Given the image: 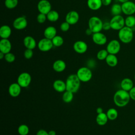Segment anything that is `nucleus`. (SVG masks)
Returning a JSON list of instances; mask_svg holds the SVG:
<instances>
[{
    "mask_svg": "<svg viewBox=\"0 0 135 135\" xmlns=\"http://www.w3.org/2000/svg\"><path fill=\"white\" fill-rule=\"evenodd\" d=\"M5 5L8 9L15 8L18 4V0H5Z\"/></svg>",
    "mask_w": 135,
    "mask_h": 135,
    "instance_id": "nucleus-35",
    "label": "nucleus"
},
{
    "mask_svg": "<svg viewBox=\"0 0 135 135\" xmlns=\"http://www.w3.org/2000/svg\"><path fill=\"white\" fill-rule=\"evenodd\" d=\"M102 5L104 6H109L111 4L112 0H101Z\"/></svg>",
    "mask_w": 135,
    "mask_h": 135,
    "instance_id": "nucleus-43",
    "label": "nucleus"
},
{
    "mask_svg": "<svg viewBox=\"0 0 135 135\" xmlns=\"http://www.w3.org/2000/svg\"><path fill=\"white\" fill-rule=\"evenodd\" d=\"M103 22L99 17L92 16L89 20L88 26L93 33L100 32L103 30Z\"/></svg>",
    "mask_w": 135,
    "mask_h": 135,
    "instance_id": "nucleus-5",
    "label": "nucleus"
},
{
    "mask_svg": "<svg viewBox=\"0 0 135 135\" xmlns=\"http://www.w3.org/2000/svg\"><path fill=\"white\" fill-rule=\"evenodd\" d=\"M33 56V50L26 49L24 52V56L26 59H30Z\"/></svg>",
    "mask_w": 135,
    "mask_h": 135,
    "instance_id": "nucleus-38",
    "label": "nucleus"
},
{
    "mask_svg": "<svg viewBox=\"0 0 135 135\" xmlns=\"http://www.w3.org/2000/svg\"><path fill=\"white\" fill-rule=\"evenodd\" d=\"M79 20V14L75 11H71L65 16V21L70 25H74Z\"/></svg>",
    "mask_w": 135,
    "mask_h": 135,
    "instance_id": "nucleus-14",
    "label": "nucleus"
},
{
    "mask_svg": "<svg viewBox=\"0 0 135 135\" xmlns=\"http://www.w3.org/2000/svg\"><path fill=\"white\" fill-rule=\"evenodd\" d=\"M105 62L110 67H115L118 63V60L115 54H109L105 59Z\"/></svg>",
    "mask_w": 135,
    "mask_h": 135,
    "instance_id": "nucleus-25",
    "label": "nucleus"
},
{
    "mask_svg": "<svg viewBox=\"0 0 135 135\" xmlns=\"http://www.w3.org/2000/svg\"><path fill=\"white\" fill-rule=\"evenodd\" d=\"M51 40L53 46L55 47H60L62 46L64 43L63 38L60 35H56Z\"/></svg>",
    "mask_w": 135,
    "mask_h": 135,
    "instance_id": "nucleus-32",
    "label": "nucleus"
},
{
    "mask_svg": "<svg viewBox=\"0 0 135 135\" xmlns=\"http://www.w3.org/2000/svg\"><path fill=\"white\" fill-rule=\"evenodd\" d=\"M66 90L74 93L78 91L80 88L81 81L76 74H72L67 78L66 81Z\"/></svg>",
    "mask_w": 135,
    "mask_h": 135,
    "instance_id": "nucleus-2",
    "label": "nucleus"
},
{
    "mask_svg": "<svg viewBox=\"0 0 135 135\" xmlns=\"http://www.w3.org/2000/svg\"><path fill=\"white\" fill-rule=\"evenodd\" d=\"M131 100L129 92L120 89L117 90L113 95V102L118 107L126 106Z\"/></svg>",
    "mask_w": 135,
    "mask_h": 135,
    "instance_id": "nucleus-1",
    "label": "nucleus"
},
{
    "mask_svg": "<svg viewBox=\"0 0 135 135\" xmlns=\"http://www.w3.org/2000/svg\"><path fill=\"white\" fill-rule=\"evenodd\" d=\"M32 81V78L30 74L28 72H22L18 75L17 79V83L22 88L28 87Z\"/></svg>",
    "mask_w": 135,
    "mask_h": 135,
    "instance_id": "nucleus-7",
    "label": "nucleus"
},
{
    "mask_svg": "<svg viewBox=\"0 0 135 135\" xmlns=\"http://www.w3.org/2000/svg\"><path fill=\"white\" fill-rule=\"evenodd\" d=\"M48 132L49 135H56V132L54 130H50Z\"/></svg>",
    "mask_w": 135,
    "mask_h": 135,
    "instance_id": "nucleus-46",
    "label": "nucleus"
},
{
    "mask_svg": "<svg viewBox=\"0 0 135 135\" xmlns=\"http://www.w3.org/2000/svg\"><path fill=\"white\" fill-rule=\"evenodd\" d=\"M77 76L82 82H87L92 78V72L90 68L86 66L80 68L76 73Z\"/></svg>",
    "mask_w": 135,
    "mask_h": 135,
    "instance_id": "nucleus-4",
    "label": "nucleus"
},
{
    "mask_svg": "<svg viewBox=\"0 0 135 135\" xmlns=\"http://www.w3.org/2000/svg\"><path fill=\"white\" fill-rule=\"evenodd\" d=\"M37 46L41 51L47 52L51 50L54 46L51 40L44 37L39 41Z\"/></svg>",
    "mask_w": 135,
    "mask_h": 135,
    "instance_id": "nucleus-9",
    "label": "nucleus"
},
{
    "mask_svg": "<svg viewBox=\"0 0 135 135\" xmlns=\"http://www.w3.org/2000/svg\"><path fill=\"white\" fill-rule=\"evenodd\" d=\"M118 38L123 43H130L133 38V30L131 28L124 26L118 31Z\"/></svg>",
    "mask_w": 135,
    "mask_h": 135,
    "instance_id": "nucleus-3",
    "label": "nucleus"
},
{
    "mask_svg": "<svg viewBox=\"0 0 135 135\" xmlns=\"http://www.w3.org/2000/svg\"><path fill=\"white\" fill-rule=\"evenodd\" d=\"M121 49V44L120 42L117 40H112L110 41L107 45L106 50L109 54H118Z\"/></svg>",
    "mask_w": 135,
    "mask_h": 135,
    "instance_id": "nucleus-8",
    "label": "nucleus"
},
{
    "mask_svg": "<svg viewBox=\"0 0 135 135\" xmlns=\"http://www.w3.org/2000/svg\"><path fill=\"white\" fill-rule=\"evenodd\" d=\"M108 54L109 53L106 49H102L98 52L97 54V57L99 60H104Z\"/></svg>",
    "mask_w": 135,
    "mask_h": 135,
    "instance_id": "nucleus-34",
    "label": "nucleus"
},
{
    "mask_svg": "<svg viewBox=\"0 0 135 135\" xmlns=\"http://www.w3.org/2000/svg\"><path fill=\"white\" fill-rule=\"evenodd\" d=\"M108 118L106 113L102 112L101 113L98 114L97 116L96 117V122L99 126H103L107 124L108 121Z\"/></svg>",
    "mask_w": 135,
    "mask_h": 135,
    "instance_id": "nucleus-26",
    "label": "nucleus"
},
{
    "mask_svg": "<svg viewBox=\"0 0 135 135\" xmlns=\"http://www.w3.org/2000/svg\"><path fill=\"white\" fill-rule=\"evenodd\" d=\"M36 20H37V21L38 23H39L40 24L44 23L47 20L46 15L40 13L37 16Z\"/></svg>",
    "mask_w": 135,
    "mask_h": 135,
    "instance_id": "nucleus-37",
    "label": "nucleus"
},
{
    "mask_svg": "<svg viewBox=\"0 0 135 135\" xmlns=\"http://www.w3.org/2000/svg\"><path fill=\"white\" fill-rule=\"evenodd\" d=\"M87 5L90 9L97 11L103 5L101 0H88Z\"/></svg>",
    "mask_w": 135,
    "mask_h": 135,
    "instance_id": "nucleus-23",
    "label": "nucleus"
},
{
    "mask_svg": "<svg viewBox=\"0 0 135 135\" xmlns=\"http://www.w3.org/2000/svg\"><path fill=\"white\" fill-rule=\"evenodd\" d=\"M56 29L55 27L50 26L47 27L44 31V36L45 38L52 40L56 35Z\"/></svg>",
    "mask_w": 135,
    "mask_h": 135,
    "instance_id": "nucleus-22",
    "label": "nucleus"
},
{
    "mask_svg": "<svg viewBox=\"0 0 135 135\" xmlns=\"http://www.w3.org/2000/svg\"><path fill=\"white\" fill-rule=\"evenodd\" d=\"M111 29L115 31H119L125 26V19L121 15L113 16L110 21Z\"/></svg>",
    "mask_w": 135,
    "mask_h": 135,
    "instance_id": "nucleus-6",
    "label": "nucleus"
},
{
    "mask_svg": "<svg viewBox=\"0 0 135 135\" xmlns=\"http://www.w3.org/2000/svg\"><path fill=\"white\" fill-rule=\"evenodd\" d=\"M47 20L51 22H56L59 18V13L55 10L50 11L47 14Z\"/></svg>",
    "mask_w": 135,
    "mask_h": 135,
    "instance_id": "nucleus-27",
    "label": "nucleus"
},
{
    "mask_svg": "<svg viewBox=\"0 0 135 135\" xmlns=\"http://www.w3.org/2000/svg\"><path fill=\"white\" fill-rule=\"evenodd\" d=\"M53 89L57 92H64L66 90L65 82L62 80H56L53 83Z\"/></svg>",
    "mask_w": 135,
    "mask_h": 135,
    "instance_id": "nucleus-18",
    "label": "nucleus"
},
{
    "mask_svg": "<svg viewBox=\"0 0 135 135\" xmlns=\"http://www.w3.org/2000/svg\"><path fill=\"white\" fill-rule=\"evenodd\" d=\"M66 63L62 60H57L53 63L52 68L54 71L56 72H62L66 68Z\"/></svg>",
    "mask_w": 135,
    "mask_h": 135,
    "instance_id": "nucleus-21",
    "label": "nucleus"
},
{
    "mask_svg": "<svg viewBox=\"0 0 135 135\" xmlns=\"http://www.w3.org/2000/svg\"><path fill=\"white\" fill-rule=\"evenodd\" d=\"M12 33L11 27L7 25H2L0 28V37L2 38H8Z\"/></svg>",
    "mask_w": 135,
    "mask_h": 135,
    "instance_id": "nucleus-24",
    "label": "nucleus"
},
{
    "mask_svg": "<svg viewBox=\"0 0 135 135\" xmlns=\"http://www.w3.org/2000/svg\"><path fill=\"white\" fill-rule=\"evenodd\" d=\"M4 59L8 63H12L15 60V56L13 53L9 52L5 54Z\"/></svg>",
    "mask_w": 135,
    "mask_h": 135,
    "instance_id": "nucleus-36",
    "label": "nucleus"
},
{
    "mask_svg": "<svg viewBox=\"0 0 135 135\" xmlns=\"http://www.w3.org/2000/svg\"><path fill=\"white\" fill-rule=\"evenodd\" d=\"M129 93L131 100L135 101V86H134L129 91Z\"/></svg>",
    "mask_w": 135,
    "mask_h": 135,
    "instance_id": "nucleus-40",
    "label": "nucleus"
},
{
    "mask_svg": "<svg viewBox=\"0 0 135 135\" xmlns=\"http://www.w3.org/2000/svg\"><path fill=\"white\" fill-rule=\"evenodd\" d=\"M122 12L126 15H132L135 13V3L129 1L121 4Z\"/></svg>",
    "mask_w": 135,
    "mask_h": 135,
    "instance_id": "nucleus-10",
    "label": "nucleus"
},
{
    "mask_svg": "<svg viewBox=\"0 0 135 135\" xmlns=\"http://www.w3.org/2000/svg\"><path fill=\"white\" fill-rule=\"evenodd\" d=\"M102 29L105 31H108L110 29H111L110 22H105L103 23Z\"/></svg>",
    "mask_w": 135,
    "mask_h": 135,
    "instance_id": "nucleus-41",
    "label": "nucleus"
},
{
    "mask_svg": "<svg viewBox=\"0 0 135 135\" xmlns=\"http://www.w3.org/2000/svg\"><path fill=\"white\" fill-rule=\"evenodd\" d=\"M96 111H97V113L98 114H99V113H101L102 112H103V109L101 107H98L97 109H96Z\"/></svg>",
    "mask_w": 135,
    "mask_h": 135,
    "instance_id": "nucleus-45",
    "label": "nucleus"
},
{
    "mask_svg": "<svg viewBox=\"0 0 135 135\" xmlns=\"http://www.w3.org/2000/svg\"><path fill=\"white\" fill-rule=\"evenodd\" d=\"M23 44L26 49L33 50L36 46V42L31 36H26L23 39Z\"/></svg>",
    "mask_w": 135,
    "mask_h": 135,
    "instance_id": "nucleus-19",
    "label": "nucleus"
},
{
    "mask_svg": "<svg viewBox=\"0 0 135 135\" xmlns=\"http://www.w3.org/2000/svg\"><path fill=\"white\" fill-rule=\"evenodd\" d=\"M134 81H135V74H134Z\"/></svg>",
    "mask_w": 135,
    "mask_h": 135,
    "instance_id": "nucleus-49",
    "label": "nucleus"
},
{
    "mask_svg": "<svg viewBox=\"0 0 135 135\" xmlns=\"http://www.w3.org/2000/svg\"><path fill=\"white\" fill-rule=\"evenodd\" d=\"M14 28L17 30H22L25 28L27 25V21L24 16L17 17L13 23Z\"/></svg>",
    "mask_w": 135,
    "mask_h": 135,
    "instance_id": "nucleus-12",
    "label": "nucleus"
},
{
    "mask_svg": "<svg viewBox=\"0 0 135 135\" xmlns=\"http://www.w3.org/2000/svg\"><path fill=\"white\" fill-rule=\"evenodd\" d=\"M70 25H71L70 24L65 21L62 23L60 25V29L62 32H66L69 30Z\"/></svg>",
    "mask_w": 135,
    "mask_h": 135,
    "instance_id": "nucleus-39",
    "label": "nucleus"
},
{
    "mask_svg": "<svg viewBox=\"0 0 135 135\" xmlns=\"http://www.w3.org/2000/svg\"><path fill=\"white\" fill-rule=\"evenodd\" d=\"M73 99V93L71 91L66 90L63 92L62 95V100L63 101L66 103H70Z\"/></svg>",
    "mask_w": 135,
    "mask_h": 135,
    "instance_id": "nucleus-31",
    "label": "nucleus"
},
{
    "mask_svg": "<svg viewBox=\"0 0 135 135\" xmlns=\"http://www.w3.org/2000/svg\"><path fill=\"white\" fill-rule=\"evenodd\" d=\"M119 2H120V3H124V2H127V1H130V0H118Z\"/></svg>",
    "mask_w": 135,
    "mask_h": 135,
    "instance_id": "nucleus-48",
    "label": "nucleus"
},
{
    "mask_svg": "<svg viewBox=\"0 0 135 135\" xmlns=\"http://www.w3.org/2000/svg\"><path fill=\"white\" fill-rule=\"evenodd\" d=\"M36 135H49V132L44 129H40L37 132Z\"/></svg>",
    "mask_w": 135,
    "mask_h": 135,
    "instance_id": "nucleus-42",
    "label": "nucleus"
},
{
    "mask_svg": "<svg viewBox=\"0 0 135 135\" xmlns=\"http://www.w3.org/2000/svg\"><path fill=\"white\" fill-rule=\"evenodd\" d=\"M4 56H5V54L3 53V52H0V59H3V58H4Z\"/></svg>",
    "mask_w": 135,
    "mask_h": 135,
    "instance_id": "nucleus-47",
    "label": "nucleus"
},
{
    "mask_svg": "<svg viewBox=\"0 0 135 135\" xmlns=\"http://www.w3.org/2000/svg\"><path fill=\"white\" fill-rule=\"evenodd\" d=\"M22 87L17 83V82H14L10 84L8 87V92L9 94L13 98L19 96L21 92Z\"/></svg>",
    "mask_w": 135,
    "mask_h": 135,
    "instance_id": "nucleus-16",
    "label": "nucleus"
},
{
    "mask_svg": "<svg viewBox=\"0 0 135 135\" xmlns=\"http://www.w3.org/2000/svg\"><path fill=\"white\" fill-rule=\"evenodd\" d=\"M111 13L113 16L121 15V13H122L121 5L118 3L113 4L111 7Z\"/></svg>",
    "mask_w": 135,
    "mask_h": 135,
    "instance_id": "nucleus-29",
    "label": "nucleus"
},
{
    "mask_svg": "<svg viewBox=\"0 0 135 135\" xmlns=\"http://www.w3.org/2000/svg\"><path fill=\"white\" fill-rule=\"evenodd\" d=\"M17 131L20 135H27L30 132V129L26 124H22L19 126Z\"/></svg>",
    "mask_w": 135,
    "mask_h": 135,
    "instance_id": "nucleus-33",
    "label": "nucleus"
},
{
    "mask_svg": "<svg viewBox=\"0 0 135 135\" xmlns=\"http://www.w3.org/2000/svg\"><path fill=\"white\" fill-rule=\"evenodd\" d=\"M93 42L99 45H104L107 42V37L105 34L100 32L94 33L92 34Z\"/></svg>",
    "mask_w": 135,
    "mask_h": 135,
    "instance_id": "nucleus-13",
    "label": "nucleus"
},
{
    "mask_svg": "<svg viewBox=\"0 0 135 135\" xmlns=\"http://www.w3.org/2000/svg\"><path fill=\"white\" fill-rule=\"evenodd\" d=\"M125 26L133 30L135 27V16L133 15L127 16L125 18Z\"/></svg>",
    "mask_w": 135,
    "mask_h": 135,
    "instance_id": "nucleus-30",
    "label": "nucleus"
},
{
    "mask_svg": "<svg viewBox=\"0 0 135 135\" xmlns=\"http://www.w3.org/2000/svg\"><path fill=\"white\" fill-rule=\"evenodd\" d=\"M12 49V44L8 38H2L0 41V52L5 54L10 52Z\"/></svg>",
    "mask_w": 135,
    "mask_h": 135,
    "instance_id": "nucleus-17",
    "label": "nucleus"
},
{
    "mask_svg": "<svg viewBox=\"0 0 135 135\" xmlns=\"http://www.w3.org/2000/svg\"><path fill=\"white\" fill-rule=\"evenodd\" d=\"M37 9L40 13L47 14L51 11L52 6L50 2L47 0H41L37 4Z\"/></svg>",
    "mask_w": 135,
    "mask_h": 135,
    "instance_id": "nucleus-11",
    "label": "nucleus"
},
{
    "mask_svg": "<svg viewBox=\"0 0 135 135\" xmlns=\"http://www.w3.org/2000/svg\"><path fill=\"white\" fill-rule=\"evenodd\" d=\"M121 89L129 92L134 86L133 81L128 78L123 79L120 82Z\"/></svg>",
    "mask_w": 135,
    "mask_h": 135,
    "instance_id": "nucleus-20",
    "label": "nucleus"
},
{
    "mask_svg": "<svg viewBox=\"0 0 135 135\" xmlns=\"http://www.w3.org/2000/svg\"><path fill=\"white\" fill-rule=\"evenodd\" d=\"M73 47L74 51L79 54H83L88 50L87 44L83 41H77L75 42Z\"/></svg>",
    "mask_w": 135,
    "mask_h": 135,
    "instance_id": "nucleus-15",
    "label": "nucleus"
},
{
    "mask_svg": "<svg viewBox=\"0 0 135 135\" xmlns=\"http://www.w3.org/2000/svg\"><path fill=\"white\" fill-rule=\"evenodd\" d=\"M85 34L87 35H91L92 34H93V33L92 32V31L88 27L86 31H85Z\"/></svg>",
    "mask_w": 135,
    "mask_h": 135,
    "instance_id": "nucleus-44",
    "label": "nucleus"
},
{
    "mask_svg": "<svg viewBox=\"0 0 135 135\" xmlns=\"http://www.w3.org/2000/svg\"><path fill=\"white\" fill-rule=\"evenodd\" d=\"M108 119L110 120H115L118 116V112L117 109L111 108L108 110L106 112Z\"/></svg>",
    "mask_w": 135,
    "mask_h": 135,
    "instance_id": "nucleus-28",
    "label": "nucleus"
}]
</instances>
